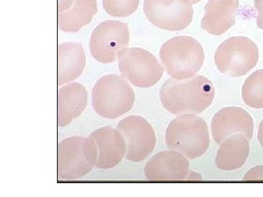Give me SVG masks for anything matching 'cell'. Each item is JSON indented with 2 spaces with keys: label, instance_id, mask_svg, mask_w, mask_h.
<instances>
[{
  "label": "cell",
  "instance_id": "obj_3",
  "mask_svg": "<svg viewBox=\"0 0 263 197\" xmlns=\"http://www.w3.org/2000/svg\"><path fill=\"white\" fill-rule=\"evenodd\" d=\"M160 58L164 70L172 78L186 80L200 70L205 53L197 40L188 36H178L162 45Z\"/></svg>",
  "mask_w": 263,
  "mask_h": 197
},
{
  "label": "cell",
  "instance_id": "obj_24",
  "mask_svg": "<svg viewBox=\"0 0 263 197\" xmlns=\"http://www.w3.org/2000/svg\"><path fill=\"white\" fill-rule=\"evenodd\" d=\"M257 138H258L259 144H260L261 147L263 148V119L259 125Z\"/></svg>",
  "mask_w": 263,
  "mask_h": 197
},
{
  "label": "cell",
  "instance_id": "obj_5",
  "mask_svg": "<svg viewBox=\"0 0 263 197\" xmlns=\"http://www.w3.org/2000/svg\"><path fill=\"white\" fill-rule=\"evenodd\" d=\"M98 148L90 137L71 136L58 145V179H80L96 165Z\"/></svg>",
  "mask_w": 263,
  "mask_h": 197
},
{
  "label": "cell",
  "instance_id": "obj_23",
  "mask_svg": "<svg viewBox=\"0 0 263 197\" xmlns=\"http://www.w3.org/2000/svg\"><path fill=\"white\" fill-rule=\"evenodd\" d=\"M75 0H58V13L67 10L73 4Z\"/></svg>",
  "mask_w": 263,
  "mask_h": 197
},
{
  "label": "cell",
  "instance_id": "obj_17",
  "mask_svg": "<svg viewBox=\"0 0 263 197\" xmlns=\"http://www.w3.org/2000/svg\"><path fill=\"white\" fill-rule=\"evenodd\" d=\"M250 145L245 134H233L227 137L216 153L215 164L222 171L235 170L240 168L247 162Z\"/></svg>",
  "mask_w": 263,
  "mask_h": 197
},
{
  "label": "cell",
  "instance_id": "obj_2",
  "mask_svg": "<svg viewBox=\"0 0 263 197\" xmlns=\"http://www.w3.org/2000/svg\"><path fill=\"white\" fill-rule=\"evenodd\" d=\"M165 142L169 149L182 153L190 160L199 158L210 146L206 122L193 114L180 115L170 123Z\"/></svg>",
  "mask_w": 263,
  "mask_h": 197
},
{
  "label": "cell",
  "instance_id": "obj_22",
  "mask_svg": "<svg viewBox=\"0 0 263 197\" xmlns=\"http://www.w3.org/2000/svg\"><path fill=\"white\" fill-rule=\"evenodd\" d=\"M254 7L258 12L257 18V25L263 30V0H254Z\"/></svg>",
  "mask_w": 263,
  "mask_h": 197
},
{
  "label": "cell",
  "instance_id": "obj_12",
  "mask_svg": "<svg viewBox=\"0 0 263 197\" xmlns=\"http://www.w3.org/2000/svg\"><path fill=\"white\" fill-rule=\"evenodd\" d=\"M189 169L187 158L172 150L154 155L145 166L144 173L149 181H183L187 179Z\"/></svg>",
  "mask_w": 263,
  "mask_h": 197
},
{
  "label": "cell",
  "instance_id": "obj_16",
  "mask_svg": "<svg viewBox=\"0 0 263 197\" xmlns=\"http://www.w3.org/2000/svg\"><path fill=\"white\" fill-rule=\"evenodd\" d=\"M86 65V54L79 43H62L58 46V85L68 84L80 77Z\"/></svg>",
  "mask_w": 263,
  "mask_h": 197
},
{
  "label": "cell",
  "instance_id": "obj_11",
  "mask_svg": "<svg viewBox=\"0 0 263 197\" xmlns=\"http://www.w3.org/2000/svg\"><path fill=\"white\" fill-rule=\"evenodd\" d=\"M253 131V119L245 110L238 107L222 108L212 119V136L217 144L238 133L245 134L250 141Z\"/></svg>",
  "mask_w": 263,
  "mask_h": 197
},
{
  "label": "cell",
  "instance_id": "obj_19",
  "mask_svg": "<svg viewBox=\"0 0 263 197\" xmlns=\"http://www.w3.org/2000/svg\"><path fill=\"white\" fill-rule=\"evenodd\" d=\"M242 98L250 108H263V70L256 71L246 80L242 87Z\"/></svg>",
  "mask_w": 263,
  "mask_h": 197
},
{
  "label": "cell",
  "instance_id": "obj_8",
  "mask_svg": "<svg viewBox=\"0 0 263 197\" xmlns=\"http://www.w3.org/2000/svg\"><path fill=\"white\" fill-rule=\"evenodd\" d=\"M129 42L127 24L119 21H105L99 24L91 33L89 50L97 61L103 64L117 61L119 53Z\"/></svg>",
  "mask_w": 263,
  "mask_h": 197
},
{
  "label": "cell",
  "instance_id": "obj_9",
  "mask_svg": "<svg viewBox=\"0 0 263 197\" xmlns=\"http://www.w3.org/2000/svg\"><path fill=\"white\" fill-rule=\"evenodd\" d=\"M143 11L151 23L172 32L187 28L194 15L190 0H144Z\"/></svg>",
  "mask_w": 263,
  "mask_h": 197
},
{
  "label": "cell",
  "instance_id": "obj_21",
  "mask_svg": "<svg viewBox=\"0 0 263 197\" xmlns=\"http://www.w3.org/2000/svg\"><path fill=\"white\" fill-rule=\"evenodd\" d=\"M245 181H263V165L257 166L245 174Z\"/></svg>",
  "mask_w": 263,
  "mask_h": 197
},
{
  "label": "cell",
  "instance_id": "obj_10",
  "mask_svg": "<svg viewBox=\"0 0 263 197\" xmlns=\"http://www.w3.org/2000/svg\"><path fill=\"white\" fill-rule=\"evenodd\" d=\"M117 129L125 141L126 160L141 162L155 150L157 137L154 128L144 117L129 115L119 122Z\"/></svg>",
  "mask_w": 263,
  "mask_h": 197
},
{
  "label": "cell",
  "instance_id": "obj_4",
  "mask_svg": "<svg viewBox=\"0 0 263 197\" xmlns=\"http://www.w3.org/2000/svg\"><path fill=\"white\" fill-rule=\"evenodd\" d=\"M136 102V94L122 76L107 75L100 77L91 92L95 111L105 119H115L128 113Z\"/></svg>",
  "mask_w": 263,
  "mask_h": 197
},
{
  "label": "cell",
  "instance_id": "obj_13",
  "mask_svg": "<svg viewBox=\"0 0 263 197\" xmlns=\"http://www.w3.org/2000/svg\"><path fill=\"white\" fill-rule=\"evenodd\" d=\"M98 148L95 167L108 169L117 167L125 156L127 146L120 131L107 126L93 131L89 136Z\"/></svg>",
  "mask_w": 263,
  "mask_h": 197
},
{
  "label": "cell",
  "instance_id": "obj_7",
  "mask_svg": "<svg viewBox=\"0 0 263 197\" xmlns=\"http://www.w3.org/2000/svg\"><path fill=\"white\" fill-rule=\"evenodd\" d=\"M118 60L122 77L136 87H152L163 75L164 67L158 58L143 48H124Z\"/></svg>",
  "mask_w": 263,
  "mask_h": 197
},
{
  "label": "cell",
  "instance_id": "obj_18",
  "mask_svg": "<svg viewBox=\"0 0 263 197\" xmlns=\"http://www.w3.org/2000/svg\"><path fill=\"white\" fill-rule=\"evenodd\" d=\"M97 13V0H75L70 8L58 13L59 28L65 32H79L91 22Z\"/></svg>",
  "mask_w": 263,
  "mask_h": 197
},
{
  "label": "cell",
  "instance_id": "obj_15",
  "mask_svg": "<svg viewBox=\"0 0 263 197\" xmlns=\"http://www.w3.org/2000/svg\"><path fill=\"white\" fill-rule=\"evenodd\" d=\"M86 88L79 83L62 86L58 91V125L63 127L80 116L87 105Z\"/></svg>",
  "mask_w": 263,
  "mask_h": 197
},
{
  "label": "cell",
  "instance_id": "obj_14",
  "mask_svg": "<svg viewBox=\"0 0 263 197\" xmlns=\"http://www.w3.org/2000/svg\"><path fill=\"white\" fill-rule=\"evenodd\" d=\"M239 0H209L201 21L202 29L212 35L224 34L235 24Z\"/></svg>",
  "mask_w": 263,
  "mask_h": 197
},
{
  "label": "cell",
  "instance_id": "obj_25",
  "mask_svg": "<svg viewBox=\"0 0 263 197\" xmlns=\"http://www.w3.org/2000/svg\"><path fill=\"white\" fill-rule=\"evenodd\" d=\"M200 0H190V2H191L192 3H193V4H196V3H199Z\"/></svg>",
  "mask_w": 263,
  "mask_h": 197
},
{
  "label": "cell",
  "instance_id": "obj_1",
  "mask_svg": "<svg viewBox=\"0 0 263 197\" xmlns=\"http://www.w3.org/2000/svg\"><path fill=\"white\" fill-rule=\"evenodd\" d=\"M214 96L212 81L202 75L186 80L167 79L160 91L164 108L175 115L202 113L212 105Z\"/></svg>",
  "mask_w": 263,
  "mask_h": 197
},
{
  "label": "cell",
  "instance_id": "obj_20",
  "mask_svg": "<svg viewBox=\"0 0 263 197\" xmlns=\"http://www.w3.org/2000/svg\"><path fill=\"white\" fill-rule=\"evenodd\" d=\"M104 10L108 14L124 18L134 13L139 6L140 0H102Z\"/></svg>",
  "mask_w": 263,
  "mask_h": 197
},
{
  "label": "cell",
  "instance_id": "obj_6",
  "mask_svg": "<svg viewBox=\"0 0 263 197\" xmlns=\"http://www.w3.org/2000/svg\"><path fill=\"white\" fill-rule=\"evenodd\" d=\"M258 60V47L246 37L228 38L218 47L214 56L218 70L233 77L247 75Z\"/></svg>",
  "mask_w": 263,
  "mask_h": 197
}]
</instances>
